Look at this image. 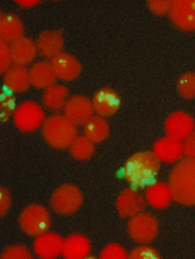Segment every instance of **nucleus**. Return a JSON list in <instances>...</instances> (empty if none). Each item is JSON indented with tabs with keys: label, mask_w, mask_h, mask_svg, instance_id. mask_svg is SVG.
I'll return each instance as SVG.
<instances>
[{
	"label": "nucleus",
	"mask_w": 195,
	"mask_h": 259,
	"mask_svg": "<svg viewBox=\"0 0 195 259\" xmlns=\"http://www.w3.org/2000/svg\"><path fill=\"white\" fill-rule=\"evenodd\" d=\"M169 185L178 204L195 206V158L186 157L178 161L170 174Z\"/></svg>",
	"instance_id": "obj_1"
},
{
	"label": "nucleus",
	"mask_w": 195,
	"mask_h": 259,
	"mask_svg": "<svg viewBox=\"0 0 195 259\" xmlns=\"http://www.w3.org/2000/svg\"><path fill=\"white\" fill-rule=\"evenodd\" d=\"M160 169L161 161L153 151H139L125 161L123 174L127 183L135 187H145L153 183Z\"/></svg>",
	"instance_id": "obj_2"
},
{
	"label": "nucleus",
	"mask_w": 195,
	"mask_h": 259,
	"mask_svg": "<svg viewBox=\"0 0 195 259\" xmlns=\"http://www.w3.org/2000/svg\"><path fill=\"white\" fill-rule=\"evenodd\" d=\"M44 139L56 149L70 147L77 137V127L65 115H54L45 120L42 127Z\"/></svg>",
	"instance_id": "obj_3"
},
{
	"label": "nucleus",
	"mask_w": 195,
	"mask_h": 259,
	"mask_svg": "<svg viewBox=\"0 0 195 259\" xmlns=\"http://www.w3.org/2000/svg\"><path fill=\"white\" fill-rule=\"evenodd\" d=\"M19 226L26 235L38 237L48 232L52 226V217L46 207L29 205L20 213Z\"/></svg>",
	"instance_id": "obj_4"
},
{
	"label": "nucleus",
	"mask_w": 195,
	"mask_h": 259,
	"mask_svg": "<svg viewBox=\"0 0 195 259\" xmlns=\"http://www.w3.org/2000/svg\"><path fill=\"white\" fill-rule=\"evenodd\" d=\"M159 229L158 218L149 212H139L131 217L127 224V232L131 239L139 245L152 243L159 234Z\"/></svg>",
	"instance_id": "obj_5"
},
{
	"label": "nucleus",
	"mask_w": 195,
	"mask_h": 259,
	"mask_svg": "<svg viewBox=\"0 0 195 259\" xmlns=\"http://www.w3.org/2000/svg\"><path fill=\"white\" fill-rule=\"evenodd\" d=\"M83 205V194L81 189L72 184H65L56 189L52 198L50 206L56 213L68 216L76 212Z\"/></svg>",
	"instance_id": "obj_6"
},
{
	"label": "nucleus",
	"mask_w": 195,
	"mask_h": 259,
	"mask_svg": "<svg viewBox=\"0 0 195 259\" xmlns=\"http://www.w3.org/2000/svg\"><path fill=\"white\" fill-rule=\"evenodd\" d=\"M46 116L43 108L35 101H25L17 107L14 114L16 127L22 133H31L44 125Z\"/></svg>",
	"instance_id": "obj_7"
},
{
	"label": "nucleus",
	"mask_w": 195,
	"mask_h": 259,
	"mask_svg": "<svg viewBox=\"0 0 195 259\" xmlns=\"http://www.w3.org/2000/svg\"><path fill=\"white\" fill-rule=\"evenodd\" d=\"M170 18L178 29L183 31L195 30V0H175L172 2Z\"/></svg>",
	"instance_id": "obj_8"
},
{
	"label": "nucleus",
	"mask_w": 195,
	"mask_h": 259,
	"mask_svg": "<svg viewBox=\"0 0 195 259\" xmlns=\"http://www.w3.org/2000/svg\"><path fill=\"white\" fill-rule=\"evenodd\" d=\"M64 112L65 116L76 126L85 125L94 116L93 103L85 96L77 95L67 100Z\"/></svg>",
	"instance_id": "obj_9"
},
{
	"label": "nucleus",
	"mask_w": 195,
	"mask_h": 259,
	"mask_svg": "<svg viewBox=\"0 0 195 259\" xmlns=\"http://www.w3.org/2000/svg\"><path fill=\"white\" fill-rule=\"evenodd\" d=\"M195 131V121L191 115L184 111H175L165 121L166 136L177 140H185Z\"/></svg>",
	"instance_id": "obj_10"
},
{
	"label": "nucleus",
	"mask_w": 195,
	"mask_h": 259,
	"mask_svg": "<svg viewBox=\"0 0 195 259\" xmlns=\"http://www.w3.org/2000/svg\"><path fill=\"white\" fill-rule=\"evenodd\" d=\"M116 207L122 218H128L142 212L146 207V199L134 188H126L117 197Z\"/></svg>",
	"instance_id": "obj_11"
},
{
	"label": "nucleus",
	"mask_w": 195,
	"mask_h": 259,
	"mask_svg": "<svg viewBox=\"0 0 195 259\" xmlns=\"http://www.w3.org/2000/svg\"><path fill=\"white\" fill-rule=\"evenodd\" d=\"M94 111L97 112L98 116L110 117L119 111L121 107V97L114 89L104 87L98 89L93 97Z\"/></svg>",
	"instance_id": "obj_12"
},
{
	"label": "nucleus",
	"mask_w": 195,
	"mask_h": 259,
	"mask_svg": "<svg viewBox=\"0 0 195 259\" xmlns=\"http://www.w3.org/2000/svg\"><path fill=\"white\" fill-rule=\"evenodd\" d=\"M64 239L55 233H45L33 241L32 249L35 255L42 259H55L63 252Z\"/></svg>",
	"instance_id": "obj_13"
},
{
	"label": "nucleus",
	"mask_w": 195,
	"mask_h": 259,
	"mask_svg": "<svg viewBox=\"0 0 195 259\" xmlns=\"http://www.w3.org/2000/svg\"><path fill=\"white\" fill-rule=\"evenodd\" d=\"M153 153L160 161L173 164V162L181 160L184 154V143L182 140L166 136L155 142Z\"/></svg>",
	"instance_id": "obj_14"
},
{
	"label": "nucleus",
	"mask_w": 195,
	"mask_h": 259,
	"mask_svg": "<svg viewBox=\"0 0 195 259\" xmlns=\"http://www.w3.org/2000/svg\"><path fill=\"white\" fill-rule=\"evenodd\" d=\"M36 46L38 53L43 57L53 60L60 54H63V32L59 30H47L42 32L37 38Z\"/></svg>",
	"instance_id": "obj_15"
},
{
	"label": "nucleus",
	"mask_w": 195,
	"mask_h": 259,
	"mask_svg": "<svg viewBox=\"0 0 195 259\" xmlns=\"http://www.w3.org/2000/svg\"><path fill=\"white\" fill-rule=\"evenodd\" d=\"M52 66L58 79L72 81L82 74V64L69 54H60L52 61Z\"/></svg>",
	"instance_id": "obj_16"
},
{
	"label": "nucleus",
	"mask_w": 195,
	"mask_h": 259,
	"mask_svg": "<svg viewBox=\"0 0 195 259\" xmlns=\"http://www.w3.org/2000/svg\"><path fill=\"white\" fill-rule=\"evenodd\" d=\"M92 251L91 241L84 235L74 234L64 240L61 256L65 259H85Z\"/></svg>",
	"instance_id": "obj_17"
},
{
	"label": "nucleus",
	"mask_w": 195,
	"mask_h": 259,
	"mask_svg": "<svg viewBox=\"0 0 195 259\" xmlns=\"http://www.w3.org/2000/svg\"><path fill=\"white\" fill-rule=\"evenodd\" d=\"M145 199L155 209H165L171 205L173 199L172 190L169 184L155 182L149 184L145 189Z\"/></svg>",
	"instance_id": "obj_18"
},
{
	"label": "nucleus",
	"mask_w": 195,
	"mask_h": 259,
	"mask_svg": "<svg viewBox=\"0 0 195 259\" xmlns=\"http://www.w3.org/2000/svg\"><path fill=\"white\" fill-rule=\"evenodd\" d=\"M10 50L13 63L15 66L20 67H26L32 63V60L36 58L38 53L36 42L27 37H22L11 44Z\"/></svg>",
	"instance_id": "obj_19"
},
{
	"label": "nucleus",
	"mask_w": 195,
	"mask_h": 259,
	"mask_svg": "<svg viewBox=\"0 0 195 259\" xmlns=\"http://www.w3.org/2000/svg\"><path fill=\"white\" fill-rule=\"evenodd\" d=\"M29 77L31 85L38 89H47L55 85L56 80L58 79L52 63H47V61H39L33 64L29 69Z\"/></svg>",
	"instance_id": "obj_20"
},
{
	"label": "nucleus",
	"mask_w": 195,
	"mask_h": 259,
	"mask_svg": "<svg viewBox=\"0 0 195 259\" xmlns=\"http://www.w3.org/2000/svg\"><path fill=\"white\" fill-rule=\"evenodd\" d=\"M4 83L11 93H25L31 86L29 71L25 67L13 66L4 75Z\"/></svg>",
	"instance_id": "obj_21"
},
{
	"label": "nucleus",
	"mask_w": 195,
	"mask_h": 259,
	"mask_svg": "<svg viewBox=\"0 0 195 259\" xmlns=\"http://www.w3.org/2000/svg\"><path fill=\"white\" fill-rule=\"evenodd\" d=\"M24 25L16 15H3L0 18V38L6 42H15L24 37Z\"/></svg>",
	"instance_id": "obj_22"
},
{
	"label": "nucleus",
	"mask_w": 195,
	"mask_h": 259,
	"mask_svg": "<svg viewBox=\"0 0 195 259\" xmlns=\"http://www.w3.org/2000/svg\"><path fill=\"white\" fill-rule=\"evenodd\" d=\"M68 94V88L55 83V85L45 89L42 101L44 106L49 110H60L61 108H64L67 100H68L67 99Z\"/></svg>",
	"instance_id": "obj_23"
},
{
	"label": "nucleus",
	"mask_w": 195,
	"mask_h": 259,
	"mask_svg": "<svg viewBox=\"0 0 195 259\" xmlns=\"http://www.w3.org/2000/svg\"><path fill=\"white\" fill-rule=\"evenodd\" d=\"M84 134L94 144H99L108 138L109 125L102 116H93L84 127Z\"/></svg>",
	"instance_id": "obj_24"
},
{
	"label": "nucleus",
	"mask_w": 195,
	"mask_h": 259,
	"mask_svg": "<svg viewBox=\"0 0 195 259\" xmlns=\"http://www.w3.org/2000/svg\"><path fill=\"white\" fill-rule=\"evenodd\" d=\"M69 151L76 160H87L94 155L95 145L85 136H77L71 143Z\"/></svg>",
	"instance_id": "obj_25"
},
{
	"label": "nucleus",
	"mask_w": 195,
	"mask_h": 259,
	"mask_svg": "<svg viewBox=\"0 0 195 259\" xmlns=\"http://www.w3.org/2000/svg\"><path fill=\"white\" fill-rule=\"evenodd\" d=\"M177 92L184 99L195 98V72H186L178 78Z\"/></svg>",
	"instance_id": "obj_26"
},
{
	"label": "nucleus",
	"mask_w": 195,
	"mask_h": 259,
	"mask_svg": "<svg viewBox=\"0 0 195 259\" xmlns=\"http://www.w3.org/2000/svg\"><path fill=\"white\" fill-rule=\"evenodd\" d=\"M128 257L132 259H159L161 258L160 252L148 244H143L134 248Z\"/></svg>",
	"instance_id": "obj_27"
},
{
	"label": "nucleus",
	"mask_w": 195,
	"mask_h": 259,
	"mask_svg": "<svg viewBox=\"0 0 195 259\" xmlns=\"http://www.w3.org/2000/svg\"><path fill=\"white\" fill-rule=\"evenodd\" d=\"M0 110H2V121L5 122L9 119V117L15 114L16 106L14 96L9 93L3 92L2 99H0Z\"/></svg>",
	"instance_id": "obj_28"
},
{
	"label": "nucleus",
	"mask_w": 195,
	"mask_h": 259,
	"mask_svg": "<svg viewBox=\"0 0 195 259\" xmlns=\"http://www.w3.org/2000/svg\"><path fill=\"white\" fill-rule=\"evenodd\" d=\"M2 259H30L31 252L25 246H10L2 254Z\"/></svg>",
	"instance_id": "obj_29"
},
{
	"label": "nucleus",
	"mask_w": 195,
	"mask_h": 259,
	"mask_svg": "<svg viewBox=\"0 0 195 259\" xmlns=\"http://www.w3.org/2000/svg\"><path fill=\"white\" fill-rule=\"evenodd\" d=\"M102 259H125L128 257L126 250L119 244H108L100 251Z\"/></svg>",
	"instance_id": "obj_30"
},
{
	"label": "nucleus",
	"mask_w": 195,
	"mask_h": 259,
	"mask_svg": "<svg viewBox=\"0 0 195 259\" xmlns=\"http://www.w3.org/2000/svg\"><path fill=\"white\" fill-rule=\"evenodd\" d=\"M13 63V57H11V50L8 42L2 40L0 42V72L6 74L11 67Z\"/></svg>",
	"instance_id": "obj_31"
},
{
	"label": "nucleus",
	"mask_w": 195,
	"mask_h": 259,
	"mask_svg": "<svg viewBox=\"0 0 195 259\" xmlns=\"http://www.w3.org/2000/svg\"><path fill=\"white\" fill-rule=\"evenodd\" d=\"M149 10L156 16H164L170 14L172 7V2H164V0H150L147 2Z\"/></svg>",
	"instance_id": "obj_32"
},
{
	"label": "nucleus",
	"mask_w": 195,
	"mask_h": 259,
	"mask_svg": "<svg viewBox=\"0 0 195 259\" xmlns=\"http://www.w3.org/2000/svg\"><path fill=\"white\" fill-rule=\"evenodd\" d=\"M0 198H2V201H0V216L4 217L6 213L9 211L10 205H11V198H10L9 190L3 187L2 193H0Z\"/></svg>",
	"instance_id": "obj_33"
},
{
	"label": "nucleus",
	"mask_w": 195,
	"mask_h": 259,
	"mask_svg": "<svg viewBox=\"0 0 195 259\" xmlns=\"http://www.w3.org/2000/svg\"><path fill=\"white\" fill-rule=\"evenodd\" d=\"M184 154L191 158H195V131L184 142Z\"/></svg>",
	"instance_id": "obj_34"
},
{
	"label": "nucleus",
	"mask_w": 195,
	"mask_h": 259,
	"mask_svg": "<svg viewBox=\"0 0 195 259\" xmlns=\"http://www.w3.org/2000/svg\"><path fill=\"white\" fill-rule=\"evenodd\" d=\"M18 4H20V5H27V7H29V6H28V5H32V6H33V5H36L37 3H36V2H31V3H28V2H27V3H22V2H18Z\"/></svg>",
	"instance_id": "obj_35"
}]
</instances>
